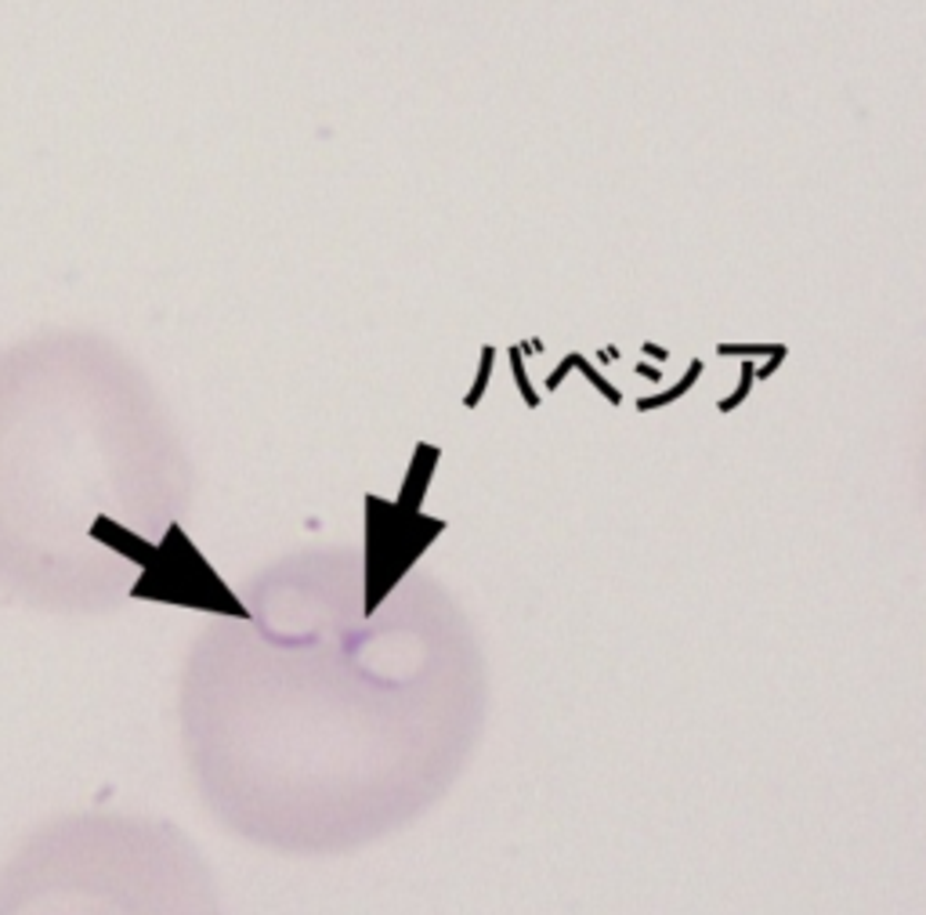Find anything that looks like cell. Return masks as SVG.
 I'll return each instance as SVG.
<instances>
[{
    "label": "cell",
    "instance_id": "1",
    "mask_svg": "<svg viewBox=\"0 0 926 915\" xmlns=\"http://www.w3.org/2000/svg\"><path fill=\"white\" fill-rule=\"evenodd\" d=\"M485 721V644L463 601L355 543L250 572L178 677L195 796L224 833L283 857L405 833L467 774Z\"/></svg>",
    "mask_w": 926,
    "mask_h": 915
},
{
    "label": "cell",
    "instance_id": "2",
    "mask_svg": "<svg viewBox=\"0 0 926 915\" xmlns=\"http://www.w3.org/2000/svg\"><path fill=\"white\" fill-rule=\"evenodd\" d=\"M195 471L123 344L48 326L0 348V597L98 619L174 575Z\"/></svg>",
    "mask_w": 926,
    "mask_h": 915
},
{
    "label": "cell",
    "instance_id": "3",
    "mask_svg": "<svg viewBox=\"0 0 926 915\" xmlns=\"http://www.w3.org/2000/svg\"><path fill=\"white\" fill-rule=\"evenodd\" d=\"M0 915H229L181 825L134 811H66L0 865Z\"/></svg>",
    "mask_w": 926,
    "mask_h": 915
},
{
    "label": "cell",
    "instance_id": "4",
    "mask_svg": "<svg viewBox=\"0 0 926 915\" xmlns=\"http://www.w3.org/2000/svg\"><path fill=\"white\" fill-rule=\"evenodd\" d=\"M923 474H926V434H923Z\"/></svg>",
    "mask_w": 926,
    "mask_h": 915
}]
</instances>
